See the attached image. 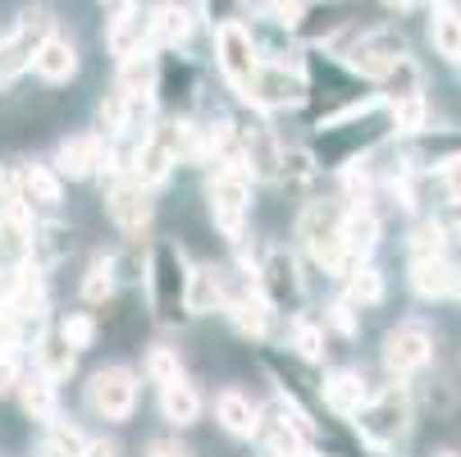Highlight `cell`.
Segmentation results:
<instances>
[{
  "label": "cell",
  "mask_w": 461,
  "mask_h": 457,
  "mask_svg": "<svg viewBox=\"0 0 461 457\" xmlns=\"http://www.w3.org/2000/svg\"><path fill=\"white\" fill-rule=\"evenodd\" d=\"M357 439L370 452H398V443H407L411 434V398L402 388H384V394H370L357 407Z\"/></svg>",
  "instance_id": "1"
},
{
  "label": "cell",
  "mask_w": 461,
  "mask_h": 457,
  "mask_svg": "<svg viewBox=\"0 0 461 457\" xmlns=\"http://www.w3.org/2000/svg\"><path fill=\"white\" fill-rule=\"evenodd\" d=\"M251 174H247V165L242 160H233V156H224L220 160V169L211 174V183H206V202H211V220H215V229L229 238V242H242V233H247V215H251Z\"/></svg>",
  "instance_id": "2"
},
{
  "label": "cell",
  "mask_w": 461,
  "mask_h": 457,
  "mask_svg": "<svg viewBox=\"0 0 461 457\" xmlns=\"http://www.w3.org/2000/svg\"><path fill=\"white\" fill-rule=\"evenodd\" d=\"M147 279H151V311L160 324H178L187 311H183V288H187V256L174 238H156L151 242V256H147Z\"/></svg>",
  "instance_id": "3"
},
{
  "label": "cell",
  "mask_w": 461,
  "mask_h": 457,
  "mask_svg": "<svg viewBox=\"0 0 461 457\" xmlns=\"http://www.w3.org/2000/svg\"><path fill=\"white\" fill-rule=\"evenodd\" d=\"M256 275V293L266 297L275 311H293L306 293L302 284V266H297V256L284 247V242H270L266 256H260V266L251 270Z\"/></svg>",
  "instance_id": "4"
},
{
  "label": "cell",
  "mask_w": 461,
  "mask_h": 457,
  "mask_svg": "<svg viewBox=\"0 0 461 457\" xmlns=\"http://www.w3.org/2000/svg\"><path fill=\"white\" fill-rule=\"evenodd\" d=\"M339 215H343V211L324 206V202H311V206L297 215V238H302L306 256L315 260V266L334 270V275H343V270H348L343 238H339Z\"/></svg>",
  "instance_id": "5"
},
{
  "label": "cell",
  "mask_w": 461,
  "mask_h": 457,
  "mask_svg": "<svg viewBox=\"0 0 461 457\" xmlns=\"http://www.w3.org/2000/svg\"><path fill=\"white\" fill-rule=\"evenodd\" d=\"M215 64H220L224 83H229L238 96H247V83H251L256 64H260V46H256L251 28H242L238 19L220 23V28H215Z\"/></svg>",
  "instance_id": "6"
},
{
  "label": "cell",
  "mask_w": 461,
  "mask_h": 457,
  "mask_svg": "<svg viewBox=\"0 0 461 457\" xmlns=\"http://www.w3.org/2000/svg\"><path fill=\"white\" fill-rule=\"evenodd\" d=\"M87 407L101 416V421H128L138 412V375L128 366H101L92 379H87Z\"/></svg>",
  "instance_id": "7"
},
{
  "label": "cell",
  "mask_w": 461,
  "mask_h": 457,
  "mask_svg": "<svg viewBox=\"0 0 461 457\" xmlns=\"http://www.w3.org/2000/svg\"><path fill=\"white\" fill-rule=\"evenodd\" d=\"M105 215H110V224H114L119 233H128V238L147 233L151 220H156L151 187H142L133 174H119V178L110 183V192H105Z\"/></svg>",
  "instance_id": "8"
},
{
  "label": "cell",
  "mask_w": 461,
  "mask_h": 457,
  "mask_svg": "<svg viewBox=\"0 0 461 457\" xmlns=\"http://www.w3.org/2000/svg\"><path fill=\"white\" fill-rule=\"evenodd\" d=\"M388 375H416L434 361V334L425 330V324L416 320H402V324H393V330L384 334V348H379Z\"/></svg>",
  "instance_id": "9"
},
{
  "label": "cell",
  "mask_w": 461,
  "mask_h": 457,
  "mask_svg": "<svg viewBox=\"0 0 461 457\" xmlns=\"http://www.w3.org/2000/svg\"><path fill=\"white\" fill-rule=\"evenodd\" d=\"M247 101L260 105V110H284V105H302L306 101V83H302V69H288V64H270L260 59L256 74L247 83Z\"/></svg>",
  "instance_id": "10"
},
{
  "label": "cell",
  "mask_w": 461,
  "mask_h": 457,
  "mask_svg": "<svg viewBox=\"0 0 461 457\" xmlns=\"http://www.w3.org/2000/svg\"><path fill=\"white\" fill-rule=\"evenodd\" d=\"M178 165V142H174V123H160L151 128V133L138 138V151H133V165H128V174H133L142 187H160Z\"/></svg>",
  "instance_id": "11"
},
{
  "label": "cell",
  "mask_w": 461,
  "mask_h": 457,
  "mask_svg": "<svg viewBox=\"0 0 461 457\" xmlns=\"http://www.w3.org/2000/svg\"><path fill=\"white\" fill-rule=\"evenodd\" d=\"M402 55H407V41H402L398 32H393V28H375V32H366V37L348 50V69L361 74V78H384Z\"/></svg>",
  "instance_id": "12"
},
{
  "label": "cell",
  "mask_w": 461,
  "mask_h": 457,
  "mask_svg": "<svg viewBox=\"0 0 461 457\" xmlns=\"http://www.w3.org/2000/svg\"><path fill=\"white\" fill-rule=\"evenodd\" d=\"M50 32V19L37 10H28L23 19H19V28L0 41V83L5 78H14V74H23L28 64H32V55H37V46H41V37Z\"/></svg>",
  "instance_id": "13"
},
{
  "label": "cell",
  "mask_w": 461,
  "mask_h": 457,
  "mask_svg": "<svg viewBox=\"0 0 461 457\" xmlns=\"http://www.w3.org/2000/svg\"><path fill=\"white\" fill-rule=\"evenodd\" d=\"M339 238H343V256H348V266H361V260L379 247V215L357 202L339 215Z\"/></svg>",
  "instance_id": "14"
},
{
  "label": "cell",
  "mask_w": 461,
  "mask_h": 457,
  "mask_svg": "<svg viewBox=\"0 0 461 457\" xmlns=\"http://www.w3.org/2000/svg\"><path fill=\"white\" fill-rule=\"evenodd\" d=\"M101 165H105V138L101 133H74L55 151V169L69 174V178H92Z\"/></svg>",
  "instance_id": "15"
},
{
  "label": "cell",
  "mask_w": 461,
  "mask_h": 457,
  "mask_svg": "<svg viewBox=\"0 0 461 457\" xmlns=\"http://www.w3.org/2000/svg\"><path fill=\"white\" fill-rule=\"evenodd\" d=\"M452 260L443 251H429V256H411V270H407V284L420 302H443L452 293Z\"/></svg>",
  "instance_id": "16"
},
{
  "label": "cell",
  "mask_w": 461,
  "mask_h": 457,
  "mask_svg": "<svg viewBox=\"0 0 461 457\" xmlns=\"http://www.w3.org/2000/svg\"><path fill=\"white\" fill-rule=\"evenodd\" d=\"M320 398H324V407L334 416H357V407L370 398L366 375L361 370H329L320 379Z\"/></svg>",
  "instance_id": "17"
},
{
  "label": "cell",
  "mask_w": 461,
  "mask_h": 457,
  "mask_svg": "<svg viewBox=\"0 0 461 457\" xmlns=\"http://www.w3.org/2000/svg\"><path fill=\"white\" fill-rule=\"evenodd\" d=\"M32 69H37V78H46V83H69V78L78 74V46H74L69 37L46 32L41 46H37V55H32Z\"/></svg>",
  "instance_id": "18"
},
{
  "label": "cell",
  "mask_w": 461,
  "mask_h": 457,
  "mask_svg": "<svg viewBox=\"0 0 461 457\" xmlns=\"http://www.w3.org/2000/svg\"><path fill=\"white\" fill-rule=\"evenodd\" d=\"M160 416L174 425V430H187L202 421V394H196V384L187 375L160 384Z\"/></svg>",
  "instance_id": "19"
},
{
  "label": "cell",
  "mask_w": 461,
  "mask_h": 457,
  "mask_svg": "<svg viewBox=\"0 0 461 457\" xmlns=\"http://www.w3.org/2000/svg\"><path fill=\"white\" fill-rule=\"evenodd\" d=\"M279 156H284V147L270 128H260V123L242 128V165L251 178H279Z\"/></svg>",
  "instance_id": "20"
},
{
  "label": "cell",
  "mask_w": 461,
  "mask_h": 457,
  "mask_svg": "<svg viewBox=\"0 0 461 457\" xmlns=\"http://www.w3.org/2000/svg\"><path fill=\"white\" fill-rule=\"evenodd\" d=\"M224 302V279L215 266H192L187 270V288H183V311L187 315H211Z\"/></svg>",
  "instance_id": "21"
},
{
  "label": "cell",
  "mask_w": 461,
  "mask_h": 457,
  "mask_svg": "<svg viewBox=\"0 0 461 457\" xmlns=\"http://www.w3.org/2000/svg\"><path fill=\"white\" fill-rule=\"evenodd\" d=\"M128 101H147L156 87H160V64L151 50H138V55H128L119 59V83H114Z\"/></svg>",
  "instance_id": "22"
},
{
  "label": "cell",
  "mask_w": 461,
  "mask_h": 457,
  "mask_svg": "<svg viewBox=\"0 0 461 457\" xmlns=\"http://www.w3.org/2000/svg\"><path fill=\"white\" fill-rule=\"evenodd\" d=\"M456 151H461V133H438V138H434V128H420V133L407 138L402 160H407L411 169H434V165H443V160L456 156Z\"/></svg>",
  "instance_id": "23"
},
{
  "label": "cell",
  "mask_w": 461,
  "mask_h": 457,
  "mask_svg": "<svg viewBox=\"0 0 461 457\" xmlns=\"http://www.w3.org/2000/svg\"><path fill=\"white\" fill-rule=\"evenodd\" d=\"M215 421H220L224 434L251 439V434H256V421H260V407H256L247 394H238V388H224V394L215 398Z\"/></svg>",
  "instance_id": "24"
},
{
  "label": "cell",
  "mask_w": 461,
  "mask_h": 457,
  "mask_svg": "<svg viewBox=\"0 0 461 457\" xmlns=\"http://www.w3.org/2000/svg\"><path fill=\"white\" fill-rule=\"evenodd\" d=\"M105 46H110L114 59H128V55H138V50H151V23H147V14L133 10V14H123V19H110Z\"/></svg>",
  "instance_id": "25"
},
{
  "label": "cell",
  "mask_w": 461,
  "mask_h": 457,
  "mask_svg": "<svg viewBox=\"0 0 461 457\" xmlns=\"http://www.w3.org/2000/svg\"><path fill=\"white\" fill-rule=\"evenodd\" d=\"M41 306H46V288H41V270L37 266H28V270H19L14 275V284H10V293H5V302H0V311H10V315H41Z\"/></svg>",
  "instance_id": "26"
},
{
  "label": "cell",
  "mask_w": 461,
  "mask_h": 457,
  "mask_svg": "<svg viewBox=\"0 0 461 457\" xmlns=\"http://www.w3.org/2000/svg\"><path fill=\"white\" fill-rule=\"evenodd\" d=\"M147 23H151V46H183L187 32H192V14L178 0H160Z\"/></svg>",
  "instance_id": "27"
},
{
  "label": "cell",
  "mask_w": 461,
  "mask_h": 457,
  "mask_svg": "<svg viewBox=\"0 0 461 457\" xmlns=\"http://www.w3.org/2000/svg\"><path fill=\"white\" fill-rule=\"evenodd\" d=\"M324 343H329V334H324L320 320H311V315H293V320H288V352H293L297 361H306V366L324 361V352H329Z\"/></svg>",
  "instance_id": "28"
},
{
  "label": "cell",
  "mask_w": 461,
  "mask_h": 457,
  "mask_svg": "<svg viewBox=\"0 0 461 457\" xmlns=\"http://www.w3.org/2000/svg\"><path fill=\"white\" fill-rule=\"evenodd\" d=\"M388 128H393L398 138H411V133H420V128H429V101H425V92L393 96V105H388Z\"/></svg>",
  "instance_id": "29"
},
{
  "label": "cell",
  "mask_w": 461,
  "mask_h": 457,
  "mask_svg": "<svg viewBox=\"0 0 461 457\" xmlns=\"http://www.w3.org/2000/svg\"><path fill=\"white\" fill-rule=\"evenodd\" d=\"M19 403H23V412L32 416V421H50L55 416V379L50 375H41V370H32V375H19Z\"/></svg>",
  "instance_id": "30"
},
{
  "label": "cell",
  "mask_w": 461,
  "mask_h": 457,
  "mask_svg": "<svg viewBox=\"0 0 461 457\" xmlns=\"http://www.w3.org/2000/svg\"><path fill=\"white\" fill-rule=\"evenodd\" d=\"M429 41H434V50H438L443 59H452V64H456V55H461V14H456V10H447L443 0H434V14H429Z\"/></svg>",
  "instance_id": "31"
},
{
  "label": "cell",
  "mask_w": 461,
  "mask_h": 457,
  "mask_svg": "<svg viewBox=\"0 0 461 457\" xmlns=\"http://www.w3.org/2000/svg\"><path fill=\"white\" fill-rule=\"evenodd\" d=\"M19 192L32 206H59V174L46 165H28L19 169Z\"/></svg>",
  "instance_id": "32"
},
{
  "label": "cell",
  "mask_w": 461,
  "mask_h": 457,
  "mask_svg": "<svg viewBox=\"0 0 461 457\" xmlns=\"http://www.w3.org/2000/svg\"><path fill=\"white\" fill-rule=\"evenodd\" d=\"M114 284H119V270H114V256H96L92 266H87V275H83V302H92V306H101V302H110L114 297Z\"/></svg>",
  "instance_id": "33"
},
{
  "label": "cell",
  "mask_w": 461,
  "mask_h": 457,
  "mask_svg": "<svg viewBox=\"0 0 461 457\" xmlns=\"http://www.w3.org/2000/svg\"><path fill=\"white\" fill-rule=\"evenodd\" d=\"M128 114H133V101H128L119 87H110L96 105V123H101V138H123L128 133Z\"/></svg>",
  "instance_id": "34"
},
{
  "label": "cell",
  "mask_w": 461,
  "mask_h": 457,
  "mask_svg": "<svg viewBox=\"0 0 461 457\" xmlns=\"http://www.w3.org/2000/svg\"><path fill=\"white\" fill-rule=\"evenodd\" d=\"M74 361H78V352L64 343L59 334H46V339L37 343V370L50 375V379H64V375L74 370Z\"/></svg>",
  "instance_id": "35"
},
{
  "label": "cell",
  "mask_w": 461,
  "mask_h": 457,
  "mask_svg": "<svg viewBox=\"0 0 461 457\" xmlns=\"http://www.w3.org/2000/svg\"><path fill=\"white\" fill-rule=\"evenodd\" d=\"M384 275L375 266H352L348 270V302L352 306H379L384 302Z\"/></svg>",
  "instance_id": "36"
},
{
  "label": "cell",
  "mask_w": 461,
  "mask_h": 457,
  "mask_svg": "<svg viewBox=\"0 0 461 457\" xmlns=\"http://www.w3.org/2000/svg\"><path fill=\"white\" fill-rule=\"evenodd\" d=\"M55 334H59L64 343H69L74 352H87V348L96 343V334H101V330H96V320H92L87 311H69V315H64V320L55 324Z\"/></svg>",
  "instance_id": "37"
},
{
  "label": "cell",
  "mask_w": 461,
  "mask_h": 457,
  "mask_svg": "<svg viewBox=\"0 0 461 457\" xmlns=\"http://www.w3.org/2000/svg\"><path fill=\"white\" fill-rule=\"evenodd\" d=\"M87 452V439H83V430H74V425H50L46 430V443H41V457H83Z\"/></svg>",
  "instance_id": "38"
},
{
  "label": "cell",
  "mask_w": 461,
  "mask_h": 457,
  "mask_svg": "<svg viewBox=\"0 0 461 457\" xmlns=\"http://www.w3.org/2000/svg\"><path fill=\"white\" fill-rule=\"evenodd\" d=\"M142 370H147V379L160 388V384H169V379L183 375V357H178V348H151L147 361H142Z\"/></svg>",
  "instance_id": "39"
},
{
  "label": "cell",
  "mask_w": 461,
  "mask_h": 457,
  "mask_svg": "<svg viewBox=\"0 0 461 457\" xmlns=\"http://www.w3.org/2000/svg\"><path fill=\"white\" fill-rule=\"evenodd\" d=\"M266 5V19L270 23H279V28H297V19H302V0H260Z\"/></svg>",
  "instance_id": "40"
},
{
  "label": "cell",
  "mask_w": 461,
  "mask_h": 457,
  "mask_svg": "<svg viewBox=\"0 0 461 457\" xmlns=\"http://www.w3.org/2000/svg\"><path fill=\"white\" fill-rule=\"evenodd\" d=\"M443 229H438V220H425L416 233H411V256H429V251H443Z\"/></svg>",
  "instance_id": "41"
},
{
  "label": "cell",
  "mask_w": 461,
  "mask_h": 457,
  "mask_svg": "<svg viewBox=\"0 0 461 457\" xmlns=\"http://www.w3.org/2000/svg\"><path fill=\"white\" fill-rule=\"evenodd\" d=\"M438 183H443V197H447L452 206H461V151L438 165Z\"/></svg>",
  "instance_id": "42"
},
{
  "label": "cell",
  "mask_w": 461,
  "mask_h": 457,
  "mask_svg": "<svg viewBox=\"0 0 461 457\" xmlns=\"http://www.w3.org/2000/svg\"><path fill=\"white\" fill-rule=\"evenodd\" d=\"M324 320L334 324L339 334H348V339L357 334V306H352L348 297H343V302H334V306H329V315H324Z\"/></svg>",
  "instance_id": "43"
},
{
  "label": "cell",
  "mask_w": 461,
  "mask_h": 457,
  "mask_svg": "<svg viewBox=\"0 0 461 457\" xmlns=\"http://www.w3.org/2000/svg\"><path fill=\"white\" fill-rule=\"evenodd\" d=\"M142 457H192L178 439H169V434H160V439H147V452Z\"/></svg>",
  "instance_id": "44"
},
{
  "label": "cell",
  "mask_w": 461,
  "mask_h": 457,
  "mask_svg": "<svg viewBox=\"0 0 461 457\" xmlns=\"http://www.w3.org/2000/svg\"><path fill=\"white\" fill-rule=\"evenodd\" d=\"M19 202V169L14 165H0V206Z\"/></svg>",
  "instance_id": "45"
},
{
  "label": "cell",
  "mask_w": 461,
  "mask_h": 457,
  "mask_svg": "<svg viewBox=\"0 0 461 457\" xmlns=\"http://www.w3.org/2000/svg\"><path fill=\"white\" fill-rule=\"evenodd\" d=\"M19 361H14V352H0V388H14L19 384Z\"/></svg>",
  "instance_id": "46"
},
{
  "label": "cell",
  "mask_w": 461,
  "mask_h": 457,
  "mask_svg": "<svg viewBox=\"0 0 461 457\" xmlns=\"http://www.w3.org/2000/svg\"><path fill=\"white\" fill-rule=\"evenodd\" d=\"M83 457H119V443L114 439H87V452Z\"/></svg>",
  "instance_id": "47"
},
{
  "label": "cell",
  "mask_w": 461,
  "mask_h": 457,
  "mask_svg": "<svg viewBox=\"0 0 461 457\" xmlns=\"http://www.w3.org/2000/svg\"><path fill=\"white\" fill-rule=\"evenodd\" d=\"M133 10H138V0H105V19H123Z\"/></svg>",
  "instance_id": "48"
},
{
  "label": "cell",
  "mask_w": 461,
  "mask_h": 457,
  "mask_svg": "<svg viewBox=\"0 0 461 457\" xmlns=\"http://www.w3.org/2000/svg\"><path fill=\"white\" fill-rule=\"evenodd\" d=\"M41 233H46V238H59L64 229H41ZM64 247H69V242H46V256H41V260H55V256H59Z\"/></svg>",
  "instance_id": "49"
},
{
  "label": "cell",
  "mask_w": 461,
  "mask_h": 457,
  "mask_svg": "<svg viewBox=\"0 0 461 457\" xmlns=\"http://www.w3.org/2000/svg\"><path fill=\"white\" fill-rule=\"evenodd\" d=\"M384 5H388V10H398V14H407V10L416 5V0H384Z\"/></svg>",
  "instance_id": "50"
},
{
  "label": "cell",
  "mask_w": 461,
  "mask_h": 457,
  "mask_svg": "<svg viewBox=\"0 0 461 457\" xmlns=\"http://www.w3.org/2000/svg\"><path fill=\"white\" fill-rule=\"evenodd\" d=\"M447 297H456V302H461V266L452 270V293H447Z\"/></svg>",
  "instance_id": "51"
},
{
  "label": "cell",
  "mask_w": 461,
  "mask_h": 457,
  "mask_svg": "<svg viewBox=\"0 0 461 457\" xmlns=\"http://www.w3.org/2000/svg\"><path fill=\"white\" fill-rule=\"evenodd\" d=\"M434 457H456V452H434Z\"/></svg>",
  "instance_id": "52"
},
{
  "label": "cell",
  "mask_w": 461,
  "mask_h": 457,
  "mask_svg": "<svg viewBox=\"0 0 461 457\" xmlns=\"http://www.w3.org/2000/svg\"><path fill=\"white\" fill-rule=\"evenodd\" d=\"M456 64H461V55H456Z\"/></svg>",
  "instance_id": "53"
}]
</instances>
